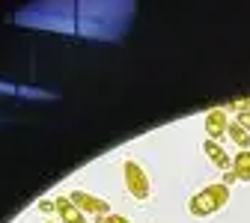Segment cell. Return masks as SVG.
I'll use <instances>...</instances> for the list:
<instances>
[{
  "label": "cell",
  "mask_w": 250,
  "mask_h": 223,
  "mask_svg": "<svg viewBox=\"0 0 250 223\" xmlns=\"http://www.w3.org/2000/svg\"><path fill=\"white\" fill-rule=\"evenodd\" d=\"M99 223H131V220L125 217V214H113V211H110V214H107V217H102Z\"/></svg>",
  "instance_id": "obj_10"
},
{
  "label": "cell",
  "mask_w": 250,
  "mask_h": 223,
  "mask_svg": "<svg viewBox=\"0 0 250 223\" xmlns=\"http://www.w3.org/2000/svg\"><path fill=\"white\" fill-rule=\"evenodd\" d=\"M227 137L238 146V152H244V149H250V134L241 128L238 122H229V131H227Z\"/></svg>",
  "instance_id": "obj_8"
},
{
  "label": "cell",
  "mask_w": 250,
  "mask_h": 223,
  "mask_svg": "<svg viewBox=\"0 0 250 223\" xmlns=\"http://www.w3.org/2000/svg\"><path fill=\"white\" fill-rule=\"evenodd\" d=\"M232 176L238 182H250V149L232 155Z\"/></svg>",
  "instance_id": "obj_7"
},
{
  "label": "cell",
  "mask_w": 250,
  "mask_h": 223,
  "mask_svg": "<svg viewBox=\"0 0 250 223\" xmlns=\"http://www.w3.org/2000/svg\"><path fill=\"white\" fill-rule=\"evenodd\" d=\"M57 214H60V223H86V214L69 200V197H57Z\"/></svg>",
  "instance_id": "obj_5"
},
{
  "label": "cell",
  "mask_w": 250,
  "mask_h": 223,
  "mask_svg": "<svg viewBox=\"0 0 250 223\" xmlns=\"http://www.w3.org/2000/svg\"><path fill=\"white\" fill-rule=\"evenodd\" d=\"M45 223H57V220H45Z\"/></svg>",
  "instance_id": "obj_12"
},
{
  "label": "cell",
  "mask_w": 250,
  "mask_h": 223,
  "mask_svg": "<svg viewBox=\"0 0 250 223\" xmlns=\"http://www.w3.org/2000/svg\"><path fill=\"white\" fill-rule=\"evenodd\" d=\"M122 179H125V190H128L137 203H146V200H149L152 182H149L146 170H143L137 161H125V164H122Z\"/></svg>",
  "instance_id": "obj_2"
},
{
  "label": "cell",
  "mask_w": 250,
  "mask_h": 223,
  "mask_svg": "<svg viewBox=\"0 0 250 223\" xmlns=\"http://www.w3.org/2000/svg\"><path fill=\"white\" fill-rule=\"evenodd\" d=\"M203 152L208 155V161L214 167H221V170H232V155H227V149L217 143V140H206L203 143Z\"/></svg>",
  "instance_id": "obj_6"
},
{
  "label": "cell",
  "mask_w": 250,
  "mask_h": 223,
  "mask_svg": "<svg viewBox=\"0 0 250 223\" xmlns=\"http://www.w3.org/2000/svg\"><path fill=\"white\" fill-rule=\"evenodd\" d=\"M36 208H39L42 214H54V211H57V203H54V200H39Z\"/></svg>",
  "instance_id": "obj_9"
},
{
  "label": "cell",
  "mask_w": 250,
  "mask_h": 223,
  "mask_svg": "<svg viewBox=\"0 0 250 223\" xmlns=\"http://www.w3.org/2000/svg\"><path fill=\"white\" fill-rule=\"evenodd\" d=\"M206 131H208V140H221L229 131V116L224 107H214L206 113Z\"/></svg>",
  "instance_id": "obj_4"
},
{
  "label": "cell",
  "mask_w": 250,
  "mask_h": 223,
  "mask_svg": "<svg viewBox=\"0 0 250 223\" xmlns=\"http://www.w3.org/2000/svg\"><path fill=\"white\" fill-rule=\"evenodd\" d=\"M69 200L86 214V217H107L110 214V203L107 200H102V197H96V194H86V190H75V194H69Z\"/></svg>",
  "instance_id": "obj_3"
},
{
  "label": "cell",
  "mask_w": 250,
  "mask_h": 223,
  "mask_svg": "<svg viewBox=\"0 0 250 223\" xmlns=\"http://www.w3.org/2000/svg\"><path fill=\"white\" fill-rule=\"evenodd\" d=\"M227 203H229V187L224 182H214V184L197 190V194L188 200V211H191L194 217H208L214 211H221Z\"/></svg>",
  "instance_id": "obj_1"
},
{
  "label": "cell",
  "mask_w": 250,
  "mask_h": 223,
  "mask_svg": "<svg viewBox=\"0 0 250 223\" xmlns=\"http://www.w3.org/2000/svg\"><path fill=\"white\" fill-rule=\"evenodd\" d=\"M235 122L241 125V128H244L247 134H250V110H244V113H238V116H235Z\"/></svg>",
  "instance_id": "obj_11"
}]
</instances>
